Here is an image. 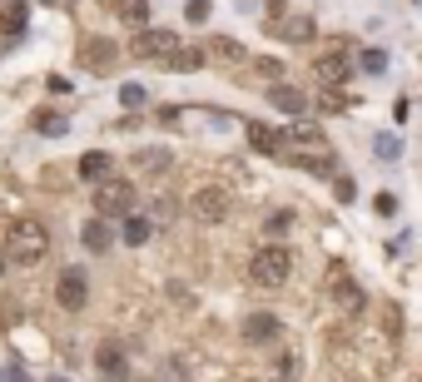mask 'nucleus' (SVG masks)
Instances as JSON below:
<instances>
[{
    "label": "nucleus",
    "mask_w": 422,
    "mask_h": 382,
    "mask_svg": "<svg viewBox=\"0 0 422 382\" xmlns=\"http://www.w3.org/2000/svg\"><path fill=\"white\" fill-rule=\"evenodd\" d=\"M45 253H50V234H45V224H40V218H20V224L10 229L6 258L20 263V268H30V263H40Z\"/></svg>",
    "instance_id": "f257e3e1"
},
{
    "label": "nucleus",
    "mask_w": 422,
    "mask_h": 382,
    "mask_svg": "<svg viewBox=\"0 0 422 382\" xmlns=\"http://www.w3.org/2000/svg\"><path fill=\"white\" fill-rule=\"evenodd\" d=\"M288 273H293V253H288L283 243H263V248L248 258V278H253L258 288H283Z\"/></svg>",
    "instance_id": "f03ea898"
},
{
    "label": "nucleus",
    "mask_w": 422,
    "mask_h": 382,
    "mask_svg": "<svg viewBox=\"0 0 422 382\" xmlns=\"http://www.w3.org/2000/svg\"><path fill=\"white\" fill-rule=\"evenodd\" d=\"M125 213H134V184L99 179V189H94V218H125Z\"/></svg>",
    "instance_id": "7ed1b4c3"
},
{
    "label": "nucleus",
    "mask_w": 422,
    "mask_h": 382,
    "mask_svg": "<svg viewBox=\"0 0 422 382\" xmlns=\"http://www.w3.org/2000/svg\"><path fill=\"white\" fill-rule=\"evenodd\" d=\"M189 213L199 218V224H224L229 218V194L219 184H204V189L189 194Z\"/></svg>",
    "instance_id": "20e7f679"
},
{
    "label": "nucleus",
    "mask_w": 422,
    "mask_h": 382,
    "mask_svg": "<svg viewBox=\"0 0 422 382\" xmlns=\"http://www.w3.org/2000/svg\"><path fill=\"white\" fill-rule=\"evenodd\" d=\"M55 303L65 313H80L90 303V273L85 268H60V278H55Z\"/></svg>",
    "instance_id": "39448f33"
},
{
    "label": "nucleus",
    "mask_w": 422,
    "mask_h": 382,
    "mask_svg": "<svg viewBox=\"0 0 422 382\" xmlns=\"http://www.w3.org/2000/svg\"><path fill=\"white\" fill-rule=\"evenodd\" d=\"M139 60H169V55L179 50V35L174 30H149V25H139V35H134V45H129Z\"/></svg>",
    "instance_id": "423d86ee"
},
{
    "label": "nucleus",
    "mask_w": 422,
    "mask_h": 382,
    "mask_svg": "<svg viewBox=\"0 0 422 382\" xmlns=\"http://www.w3.org/2000/svg\"><path fill=\"white\" fill-rule=\"evenodd\" d=\"M269 104H274V109H283V115H293V120H303V115H308V94H303V90H293V85H269Z\"/></svg>",
    "instance_id": "0eeeda50"
},
{
    "label": "nucleus",
    "mask_w": 422,
    "mask_h": 382,
    "mask_svg": "<svg viewBox=\"0 0 422 382\" xmlns=\"http://www.w3.org/2000/svg\"><path fill=\"white\" fill-rule=\"evenodd\" d=\"M94 372H99V377H115V382H120V377H129V358H125V348L104 343V348H99V358H94Z\"/></svg>",
    "instance_id": "6e6552de"
},
{
    "label": "nucleus",
    "mask_w": 422,
    "mask_h": 382,
    "mask_svg": "<svg viewBox=\"0 0 422 382\" xmlns=\"http://www.w3.org/2000/svg\"><path fill=\"white\" fill-rule=\"evenodd\" d=\"M269 338H279V318L274 313H248L244 318V343H269Z\"/></svg>",
    "instance_id": "1a4fd4ad"
},
{
    "label": "nucleus",
    "mask_w": 422,
    "mask_h": 382,
    "mask_svg": "<svg viewBox=\"0 0 422 382\" xmlns=\"http://www.w3.org/2000/svg\"><path fill=\"white\" fill-rule=\"evenodd\" d=\"M313 75H318V80H323L328 90H338V85H343V80L353 75V65L343 60V55H323V60H318V65H313Z\"/></svg>",
    "instance_id": "9d476101"
},
{
    "label": "nucleus",
    "mask_w": 422,
    "mask_h": 382,
    "mask_svg": "<svg viewBox=\"0 0 422 382\" xmlns=\"http://www.w3.org/2000/svg\"><path fill=\"white\" fill-rule=\"evenodd\" d=\"M80 239H85L90 253H104V248L115 243V229H110V218H90V224L80 229Z\"/></svg>",
    "instance_id": "9b49d317"
},
{
    "label": "nucleus",
    "mask_w": 422,
    "mask_h": 382,
    "mask_svg": "<svg viewBox=\"0 0 422 382\" xmlns=\"http://www.w3.org/2000/svg\"><path fill=\"white\" fill-rule=\"evenodd\" d=\"M169 164H174V154H169V149H160V144H149V149H139V154H134V169H139V174H164Z\"/></svg>",
    "instance_id": "f8f14e48"
},
{
    "label": "nucleus",
    "mask_w": 422,
    "mask_h": 382,
    "mask_svg": "<svg viewBox=\"0 0 422 382\" xmlns=\"http://www.w3.org/2000/svg\"><path fill=\"white\" fill-rule=\"evenodd\" d=\"M25 25H30V6H25V0H10V6L0 10V35H10V40H15Z\"/></svg>",
    "instance_id": "ddd939ff"
},
{
    "label": "nucleus",
    "mask_w": 422,
    "mask_h": 382,
    "mask_svg": "<svg viewBox=\"0 0 422 382\" xmlns=\"http://www.w3.org/2000/svg\"><path fill=\"white\" fill-rule=\"evenodd\" d=\"M80 60H85V65H94V70H110V65H115V45H110V40H85Z\"/></svg>",
    "instance_id": "4468645a"
},
{
    "label": "nucleus",
    "mask_w": 422,
    "mask_h": 382,
    "mask_svg": "<svg viewBox=\"0 0 422 382\" xmlns=\"http://www.w3.org/2000/svg\"><path fill=\"white\" fill-rule=\"evenodd\" d=\"M35 134L60 139V134H70V120L60 115V109H40V115H35Z\"/></svg>",
    "instance_id": "2eb2a0df"
},
{
    "label": "nucleus",
    "mask_w": 422,
    "mask_h": 382,
    "mask_svg": "<svg viewBox=\"0 0 422 382\" xmlns=\"http://www.w3.org/2000/svg\"><path fill=\"white\" fill-rule=\"evenodd\" d=\"M333 298H338L348 313H358V308H363V293H358V283H348V273H343V268H333Z\"/></svg>",
    "instance_id": "dca6fc26"
},
{
    "label": "nucleus",
    "mask_w": 422,
    "mask_h": 382,
    "mask_svg": "<svg viewBox=\"0 0 422 382\" xmlns=\"http://www.w3.org/2000/svg\"><path fill=\"white\" fill-rule=\"evenodd\" d=\"M80 179H90V184H99V179H110V154H104V149H94V154H85V159H80Z\"/></svg>",
    "instance_id": "f3484780"
},
{
    "label": "nucleus",
    "mask_w": 422,
    "mask_h": 382,
    "mask_svg": "<svg viewBox=\"0 0 422 382\" xmlns=\"http://www.w3.org/2000/svg\"><path fill=\"white\" fill-rule=\"evenodd\" d=\"M279 35H283L288 45H303V40H313V20H308V15H293V20H279Z\"/></svg>",
    "instance_id": "a211bd4d"
},
{
    "label": "nucleus",
    "mask_w": 422,
    "mask_h": 382,
    "mask_svg": "<svg viewBox=\"0 0 422 382\" xmlns=\"http://www.w3.org/2000/svg\"><path fill=\"white\" fill-rule=\"evenodd\" d=\"M115 15L125 25H149V0H115Z\"/></svg>",
    "instance_id": "6ab92c4d"
},
{
    "label": "nucleus",
    "mask_w": 422,
    "mask_h": 382,
    "mask_svg": "<svg viewBox=\"0 0 422 382\" xmlns=\"http://www.w3.org/2000/svg\"><path fill=\"white\" fill-rule=\"evenodd\" d=\"M149 234H154V224H149V218H139V213H125V234H120L125 243H134V248H139V243H149Z\"/></svg>",
    "instance_id": "aec40b11"
},
{
    "label": "nucleus",
    "mask_w": 422,
    "mask_h": 382,
    "mask_svg": "<svg viewBox=\"0 0 422 382\" xmlns=\"http://www.w3.org/2000/svg\"><path fill=\"white\" fill-rule=\"evenodd\" d=\"M358 70L363 75H388V50H363L358 55Z\"/></svg>",
    "instance_id": "412c9836"
},
{
    "label": "nucleus",
    "mask_w": 422,
    "mask_h": 382,
    "mask_svg": "<svg viewBox=\"0 0 422 382\" xmlns=\"http://www.w3.org/2000/svg\"><path fill=\"white\" fill-rule=\"evenodd\" d=\"M164 65L184 75V70H199V65H204V55H199V50H174V55H169V60H164Z\"/></svg>",
    "instance_id": "4be33fe9"
},
{
    "label": "nucleus",
    "mask_w": 422,
    "mask_h": 382,
    "mask_svg": "<svg viewBox=\"0 0 422 382\" xmlns=\"http://www.w3.org/2000/svg\"><path fill=\"white\" fill-rule=\"evenodd\" d=\"M373 154H378V159H402V139H398V134H378V139H373Z\"/></svg>",
    "instance_id": "5701e85b"
},
{
    "label": "nucleus",
    "mask_w": 422,
    "mask_h": 382,
    "mask_svg": "<svg viewBox=\"0 0 422 382\" xmlns=\"http://www.w3.org/2000/svg\"><path fill=\"white\" fill-rule=\"evenodd\" d=\"M274 372H279V377H283V382H293V377H298V372H303V353H283V358H279V367H274Z\"/></svg>",
    "instance_id": "b1692460"
},
{
    "label": "nucleus",
    "mask_w": 422,
    "mask_h": 382,
    "mask_svg": "<svg viewBox=\"0 0 422 382\" xmlns=\"http://www.w3.org/2000/svg\"><path fill=\"white\" fill-rule=\"evenodd\" d=\"M120 104H125V109H144V104H149L144 85H125V90H120Z\"/></svg>",
    "instance_id": "393cba45"
},
{
    "label": "nucleus",
    "mask_w": 422,
    "mask_h": 382,
    "mask_svg": "<svg viewBox=\"0 0 422 382\" xmlns=\"http://www.w3.org/2000/svg\"><path fill=\"white\" fill-rule=\"evenodd\" d=\"M318 104L328 109V115H338V109H348V94H338V90H323V94H318Z\"/></svg>",
    "instance_id": "a878e982"
},
{
    "label": "nucleus",
    "mask_w": 422,
    "mask_h": 382,
    "mask_svg": "<svg viewBox=\"0 0 422 382\" xmlns=\"http://www.w3.org/2000/svg\"><path fill=\"white\" fill-rule=\"evenodd\" d=\"M214 55H219V60H239L244 50H239V40H224V35H219V40H214Z\"/></svg>",
    "instance_id": "bb28decb"
},
{
    "label": "nucleus",
    "mask_w": 422,
    "mask_h": 382,
    "mask_svg": "<svg viewBox=\"0 0 422 382\" xmlns=\"http://www.w3.org/2000/svg\"><path fill=\"white\" fill-rule=\"evenodd\" d=\"M184 15H189L194 25H204V20H209V0H189V6H184Z\"/></svg>",
    "instance_id": "cd10ccee"
},
{
    "label": "nucleus",
    "mask_w": 422,
    "mask_h": 382,
    "mask_svg": "<svg viewBox=\"0 0 422 382\" xmlns=\"http://www.w3.org/2000/svg\"><path fill=\"white\" fill-rule=\"evenodd\" d=\"M373 208H378V218H393V213H398V199H393V194H378Z\"/></svg>",
    "instance_id": "c85d7f7f"
},
{
    "label": "nucleus",
    "mask_w": 422,
    "mask_h": 382,
    "mask_svg": "<svg viewBox=\"0 0 422 382\" xmlns=\"http://www.w3.org/2000/svg\"><path fill=\"white\" fill-rule=\"evenodd\" d=\"M338 199H343V204H353V179H348V174L338 179Z\"/></svg>",
    "instance_id": "c756f323"
},
{
    "label": "nucleus",
    "mask_w": 422,
    "mask_h": 382,
    "mask_svg": "<svg viewBox=\"0 0 422 382\" xmlns=\"http://www.w3.org/2000/svg\"><path fill=\"white\" fill-rule=\"evenodd\" d=\"M6 382H30V372H25L20 362H10V372H6Z\"/></svg>",
    "instance_id": "7c9ffc66"
},
{
    "label": "nucleus",
    "mask_w": 422,
    "mask_h": 382,
    "mask_svg": "<svg viewBox=\"0 0 422 382\" xmlns=\"http://www.w3.org/2000/svg\"><path fill=\"white\" fill-rule=\"evenodd\" d=\"M0 278H6V258H0Z\"/></svg>",
    "instance_id": "2f4dec72"
},
{
    "label": "nucleus",
    "mask_w": 422,
    "mask_h": 382,
    "mask_svg": "<svg viewBox=\"0 0 422 382\" xmlns=\"http://www.w3.org/2000/svg\"><path fill=\"white\" fill-rule=\"evenodd\" d=\"M50 382H65V377H50Z\"/></svg>",
    "instance_id": "473e14b6"
}]
</instances>
